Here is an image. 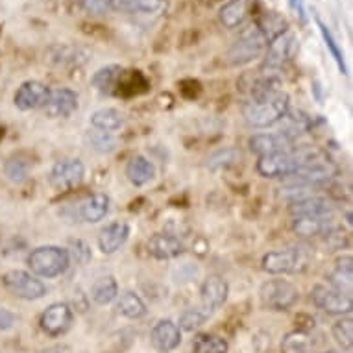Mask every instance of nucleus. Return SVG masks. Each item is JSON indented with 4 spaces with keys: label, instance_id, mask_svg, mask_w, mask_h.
<instances>
[{
    "label": "nucleus",
    "instance_id": "1",
    "mask_svg": "<svg viewBox=\"0 0 353 353\" xmlns=\"http://www.w3.org/2000/svg\"><path fill=\"white\" fill-rule=\"evenodd\" d=\"M290 99L285 91L250 99L243 105L244 121L252 128H268L283 121L285 115L289 113Z\"/></svg>",
    "mask_w": 353,
    "mask_h": 353
},
{
    "label": "nucleus",
    "instance_id": "2",
    "mask_svg": "<svg viewBox=\"0 0 353 353\" xmlns=\"http://www.w3.org/2000/svg\"><path fill=\"white\" fill-rule=\"evenodd\" d=\"M28 267L37 278H58L70 267L69 250L61 246H39L28 255Z\"/></svg>",
    "mask_w": 353,
    "mask_h": 353
},
{
    "label": "nucleus",
    "instance_id": "3",
    "mask_svg": "<svg viewBox=\"0 0 353 353\" xmlns=\"http://www.w3.org/2000/svg\"><path fill=\"white\" fill-rule=\"evenodd\" d=\"M268 43H270V39L267 37V34L257 24H254L252 28L244 30L241 37L230 47L226 54L228 65L241 67V65L254 61L259 56H263V52L267 50Z\"/></svg>",
    "mask_w": 353,
    "mask_h": 353
},
{
    "label": "nucleus",
    "instance_id": "4",
    "mask_svg": "<svg viewBox=\"0 0 353 353\" xmlns=\"http://www.w3.org/2000/svg\"><path fill=\"white\" fill-rule=\"evenodd\" d=\"M316 152L313 150H290L279 152V154H270V156H261L259 161H257V172L263 178H270V180H276V178H290Z\"/></svg>",
    "mask_w": 353,
    "mask_h": 353
},
{
    "label": "nucleus",
    "instance_id": "5",
    "mask_svg": "<svg viewBox=\"0 0 353 353\" xmlns=\"http://www.w3.org/2000/svg\"><path fill=\"white\" fill-rule=\"evenodd\" d=\"M110 213V196L104 192H94L85 200H81L78 205H67L63 211H59V216H63L65 222L74 224V222H87V224H97L105 219Z\"/></svg>",
    "mask_w": 353,
    "mask_h": 353
},
{
    "label": "nucleus",
    "instance_id": "6",
    "mask_svg": "<svg viewBox=\"0 0 353 353\" xmlns=\"http://www.w3.org/2000/svg\"><path fill=\"white\" fill-rule=\"evenodd\" d=\"M259 296L263 307H267L268 311L281 313V311H289L290 307H294L300 298V292L287 279H270L261 285Z\"/></svg>",
    "mask_w": 353,
    "mask_h": 353
},
{
    "label": "nucleus",
    "instance_id": "7",
    "mask_svg": "<svg viewBox=\"0 0 353 353\" xmlns=\"http://www.w3.org/2000/svg\"><path fill=\"white\" fill-rule=\"evenodd\" d=\"M309 263V254L303 248H287L268 252L263 257V270L272 276L301 272Z\"/></svg>",
    "mask_w": 353,
    "mask_h": 353
},
{
    "label": "nucleus",
    "instance_id": "8",
    "mask_svg": "<svg viewBox=\"0 0 353 353\" xmlns=\"http://www.w3.org/2000/svg\"><path fill=\"white\" fill-rule=\"evenodd\" d=\"M298 50V39L296 35L289 30H285L279 35H276L267 47V56H265V63H263V70L267 72H276L283 67L285 63H289L290 59L296 56Z\"/></svg>",
    "mask_w": 353,
    "mask_h": 353
},
{
    "label": "nucleus",
    "instance_id": "9",
    "mask_svg": "<svg viewBox=\"0 0 353 353\" xmlns=\"http://www.w3.org/2000/svg\"><path fill=\"white\" fill-rule=\"evenodd\" d=\"M2 283L13 296H17L21 300H41L47 294V285L26 270H10L4 274Z\"/></svg>",
    "mask_w": 353,
    "mask_h": 353
},
{
    "label": "nucleus",
    "instance_id": "10",
    "mask_svg": "<svg viewBox=\"0 0 353 353\" xmlns=\"http://www.w3.org/2000/svg\"><path fill=\"white\" fill-rule=\"evenodd\" d=\"M311 298H313L314 305L327 314L344 316V314H350L353 311L352 294L341 292L330 285H314Z\"/></svg>",
    "mask_w": 353,
    "mask_h": 353
},
{
    "label": "nucleus",
    "instance_id": "11",
    "mask_svg": "<svg viewBox=\"0 0 353 353\" xmlns=\"http://www.w3.org/2000/svg\"><path fill=\"white\" fill-rule=\"evenodd\" d=\"M85 178V167L80 159H61L50 170V185L59 192L72 191Z\"/></svg>",
    "mask_w": 353,
    "mask_h": 353
},
{
    "label": "nucleus",
    "instance_id": "12",
    "mask_svg": "<svg viewBox=\"0 0 353 353\" xmlns=\"http://www.w3.org/2000/svg\"><path fill=\"white\" fill-rule=\"evenodd\" d=\"M72 322H74V313L69 303H63V301L48 305L39 319L41 330L48 336L65 335L72 327Z\"/></svg>",
    "mask_w": 353,
    "mask_h": 353
},
{
    "label": "nucleus",
    "instance_id": "13",
    "mask_svg": "<svg viewBox=\"0 0 353 353\" xmlns=\"http://www.w3.org/2000/svg\"><path fill=\"white\" fill-rule=\"evenodd\" d=\"M78 110V93L67 87L50 89L47 104L43 105V111L48 119H67Z\"/></svg>",
    "mask_w": 353,
    "mask_h": 353
},
{
    "label": "nucleus",
    "instance_id": "14",
    "mask_svg": "<svg viewBox=\"0 0 353 353\" xmlns=\"http://www.w3.org/2000/svg\"><path fill=\"white\" fill-rule=\"evenodd\" d=\"M48 93H50V87L48 85L37 80H28L19 87L13 102L17 105V110L21 111L39 110V108L47 104Z\"/></svg>",
    "mask_w": 353,
    "mask_h": 353
},
{
    "label": "nucleus",
    "instance_id": "15",
    "mask_svg": "<svg viewBox=\"0 0 353 353\" xmlns=\"http://www.w3.org/2000/svg\"><path fill=\"white\" fill-rule=\"evenodd\" d=\"M255 6H257V0H230L220 8V23L228 30L241 28L254 15Z\"/></svg>",
    "mask_w": 353,
    "mask_h": 353
},
{
    "label": "nucleus",
    "instance_id": "16",
    "mask_svg": "<svg viewBox=\"0 0 353 353\" xmlns=\"http://www.w3.org/2000/svg\"><path fill=\"white\" fill-rule=\"evenodd\" d=\"M250 148L257 156H270L279 152L292 150V137L283 132H268V134H257L250 139Z\"/></svg>",
    "mask_w": 353,
    "mask_h": 353
},
{
    "label": "nucleus",
    "instance_id": "17",
    "mask_svg": "<svg viewBox=\"0 0 353 353\" xmlns=\"http://www.w3.org/2000/svg\"><path fill=\"white\" fill-rule=\"evenodd\" d=\"M152 346L157 352H174L181 344V330L172 320H159L150 331Z\"/></svg>",
    "mask_w": 353,
    "mask_h": 353
},
{
    "label": "nucleus",
    "instance_id": "18",
    "mask_svg": "<svg viewBox=\"0 0 353 353\" xmlns=\"http://www.w3.org/2000/svg\"><path fill=\"white\" fill-rule=\"evenodd\" d=\"M130 239V224L126 220H115L100 232L99 248L102 254L113 255L128 243Z\"/></svg>",
    "mask_w": 353,
    "mask_h": 353
},
{
    "label": "nucleus",
    "instance_id": "19",
    "mask_svg": "<svg viewBox=\"0 0 353 353\" xmlns=\"http://www.w3.org/2000/svg\"><path fill=\"white\" fill-rule=\"evenodd\" d=\"M228 294H230V287H228L226 279H222L220 276H209L200 289V300H202L200 305L214 313L226 303Z\"/></svg>",
    "mask_w": 353,
    "mask_h": 353
},
{
    "label": "nucleus",
    "instance_id": "20",
    "mask_svg": "<svg viewBox=\"0 0 353 353\" xmlns=\"http://www.w3.org/2000/svg\"><path fill=\"white\" fill-rule=\"evenodd\" d=\"M289 213L298 219V216H333L335 211L325 198L307 194L290 202Z\"/></svg>",
    "mask_w": 353,
    "mask_h": 353
},
{
    "label": "nucleus",
    "instance_id": "21",
    "mask_svg": "<svg viewBox=\"0 0 353 353\" xmlns=\"http://www.w3.org/2000/svg\"><path fill=\"white\" fill-rule=\"evenodd\" d=\"M183 250H185L183 243L178 237L170 235V233H156L148 241V254L159 261L180 257L183 254Z\"/></svg>",
    "mask_w": 353,
    "mask_h": 353
},
{
    "label": "nucleus",
    "instance_id": "22",
    "mask_svg": "<svg viewBox=\"0 0 353 353\" xmlns=\"http://www.w3.org/2000/svg\"><path fill=\"white\" fill-rule=\"evenodd\" d=\"M292 230L300 237L313 239L330 235L335 226H333V216H298L292 222Z\"/></svg>",
    "mask_w": 353,
    "mask_h": 353
},
{
    "label": "nucleus",
    "instance_id": "23",
    "mask_svg": "<svg viewBox=\"0 0 353 353\" xmlns=\"http://www.w3.org/2000/svg\"><path fill=\"white\" fill-rule=\"evenodd\" d=\"M126 178L135 187H145L156 178V167L145 156L132 157L126 165Z\"/></svg>",
    "mask_w": 353,
    "mask_h": 353
},
{
    "label": "nucleus",
    "instance_id": "24",
    "mask_svg": "<svg viewBox=\"0 0 353 353\" xmlns=\"http://www.w3.org/2000/svg\"><path fill=\"white\" fill-rule=\"evenodd\" d=\"M330 287L352 294V285H353V259L352 255H342L335 263L333 272L330 274Z\"/></svg>",
    "mask_w": 353,
    "mask_h": 353
},
{
    "label": "nucleus",
    "instance_id": "25",
    "mask_svg": "<svg viewBox=\"0 0 353 353\" xmlns=\"http://www.w3.org/2000/svg\"><path fill=\"white\" fill-rule=\"evenodd\" d=\"M113 12L132 13V15H152L165 8V0H110Z\"/></svg>",
    "mask_w": 353,
    "mask_h": 353
},
{
    "label": "nucleus",
    "instance_id": "26",
    "mask_svg": "<svg viewBox=\"0 0 353 353\" xmlns=\"http://www.w3.org/2000/svg\"><path fill=\"white\" fill-rule=\"evenodd\" d=\"M89 122H91V126L94 130L115 134V132H119L124 126V115L119 110H115V108H100V110H97L91 115Z\"/></svg>",
    "mask_w": 353,
    "mask_h": 353
},
{
    "label": "nucleus",
    "instance_id": "27",
    "mask_svg": "<svg viewBox=\"0 0 353 353\" xmlns=\"http://www.w3.org/2000/svg\"><path fill=\"white\" fill-rule=\"evenodd\" d=\"M117 298H119V283L113 276L99 278L91 287V300L97 305H110Z\"/></svg>",
    "mask_w": 353,
    "mask_h": 353
},
{
    "label": "nucleus",
    "instance_id": "28",
    "mask_svg": "<svg viewBox=\"0 0 353 353\" xmlns=\"http://www.w3.org/2000/svg\"><path fill=\"white\" fill-rule=\"evenodd\" d=\"M117 309L122 316H126L130 320H137L143 319L146 314V303L143 301L139 294H135L132 290L128 292H122L119 301H117Z\"/></svg>",
    "mask_w": 353,
    "mask_h": 353
},
{
    "label": "nucleus",
    "instance_id": "29",
    "mask_svg": "<svg viewBox=\"0 0 353 353\" xmlns=\"http://www.w3.org/2000/svg\"><path fill=\"white\" fill-rule=\"evenodd\" d=\"M314 347V341L311 333L303 330L290 331L281 341V352L283 353H309Z\"/></svg>",
    "mask_w": 353,
    "mask_h": 353
},
{
    "label": "nucleus",
    "instance_id": "30",
    "mask_svg": "<svg viewBox=\"0 0 353 353\" xmlns=\"http://www.w3.org/2000/svg\"><path fill=\"white\" fill-rule=\"evenodd\" d=\"M85 145L91 148V150L99 152V154H111V152L117 150L119 146V141H117L115 134H110V132H102V130H89L85 132Z\"/></svg>",
    "mask_w": 353,
    "mask_h": 353
},
{
    "label": "nucleus",
    "instance_id": "31",
    "mask_svg": "<svg viewBox=\"0 0 353 353\" xmlns=\"http://www.w3.org/2000/svg\"><path fill=\"white\" fill-rule=\"evenodd\" d=\"M122 76V67L121 65H108V67H102L94 72L93 76V85L97 91L100 93H111L115 85L119 83Z\"/></svg>",
    "mask_w": 353,
    "mask_h": 353
},
{
    "label": "nucleus",
    "instance_id": "32",
    "mask_svg": "<svg viewBox=\"0 0 353 353\" xmlns=\"http://www.w3.org/2000/svg\"><path fill=\"white\" fill-rule=\"evenodd\" d=\"M211 314L213 313H211L209 309H205L203 305L189 307V309H185V311L181 313L180 320H178V327L192 333V331L200 330V327H202L209 319H211Z\"/></svg>",
    "mask_w": 353,
    "mask_h": 353
},
{
    "label": "nucleus",
    "instance_id": "33",
    "mask_svg": "<svg viewBox=\"0 0 353 353\" xmlns=\"http://www.w3.org/2000/svg\"><path fill=\"white\" fill-rule=\"evenodd\" d=\"M194 353H228L230 344L224 336L219 335H198L192 342Z\"/></svg>",
    "mask_w": 353,
    "mask_h": 353
},
{
    "label": "nucleus",
    "instance_id": "34",
    "mask_svg": "<svg viewBox=\"0 0 353 353\" xmlns=\"http://www.w3.org/2000/svg\"><path fill=\"white\" fill-rule=\"evenodd\" d=\"M331 335L336 341V344L344 350V352H352L353 346V322L352 319H341L336 320L333 327H331Z\"/></svg>",
    "mask_w": 353,
    "mask_h": 353
},
{
    "label": "nucleus",
    "instance_id": "35",
    "mask_svg": "<svg viewBox=\"0 0 353 353\" xmlns=\"http://www.w3.org/2000/svg\"><path fill=\"white\" fill-rule=\"evenodd\" d=\"M4 170H6L8 180L13 181V183H23V181L28 180V163L23 161V159H19V157L10 159V161L6 163V168H4Z\"/></svg>",
    "mask_w": 353,
    "mask_h": 353
},
{
    "label": "nucleus",
    "instance_id": "36",
    "mask_svg": "<svg viewBox=\"0 0 353 353\" xmlns=\"http://www.w3.org/2000/svg\"><path fill=\"white\" fill-rule=\"evenodd\" d=\"M241 157V152H237L235 148H226V150H219L216 154L209 157L208 167L211 170H220V168H228L232 167L233 163L237 161Z\"/></svg>",
    "mask_w": 353,
    "mask_h": 353
},
{
    "label": "nucleus",
    "instance_id": "37",
    "mask_svg": "<svg viewBox=\"0 0 353 353\" xmlns=\"http://www.w3.org/2000/svg\"><path fill=\"white\" fill-rule=\"evenodd\" d=\"M70 250H72V254L69 252L70 259L74 257L76 263H80V265H85L87 261L91 259V248L83 241H72L70 243Z\"/></svg>",
    "mask_w": 353,
    "mask_h": 353
},
{
    "label": "nucleus",
    "instance_id": "38",
    "mask_svg": "<svg viewBox=\"0 0 353 353\" xmlns=\"http://www.w3.org/2000/svg\"><path fill=\"white\" fill-rule=\"evenodd\" d=\"M81 6L91 15H104L111 10L110 0H81Z\"/></svg>",
    "mask_w": 353,
    "mask_h": 353
},
{
    "label": "nucleus",
    "instance_id": "39",
    "mask_svg": "<svg viewBox=\"0 0 353 353\" xmlns=\"http://www.w3.org/2000/svg\"><path fill=\"white\" fill-rule=\"evenodd\" d=\"M319 24H320V32H322V35H324L325 45L330 47L331 54L335 56V59L339 61V63H341V67H344V65H342V54H341V50H339V47H336V43H335V39H333V35H331V32L327 30V26H325L324 23H320V21H319Z\"/></svg>",
    "mask_w": 353,
    "mask_h": 353
},
{
    "label": "nucleus",
    "instance_id": "40",
    "mask_svg": "<svg viewBox=\"0 0 353 353\" xmlns=\"http://www.w3.org/2000/svg\"><path fill=\"white\" fill-rule=\"evenodd\" d=\"M17 322V316L15 313H12L6 307H0V331L12 330L13 325Z\"/></svg>",
    "mask_w": 353,
    "mask_h": 353
},
{
    "label": "nucleus",
    "instance_id": "41",
    "mask_svg": "<svg viewBox=\"0 0 353 353\" xmlns=\"http://www.w3.org/2000/svg\"><path fill=\"white\" fill-rule=\"evenodd\" d=\"M39 353H72V350H70V346H67V344H56V346L47 347V350H43V352Z\"/></svg>",
    "mask_w": 353,
    "mask_h": 353
},
{
    "label": "nucleus",
    "instance_id": "42",
    "mask_svg": "<svg viewBox=\"0 0 353 353\" xmlns=\"http://www.w3.org/2000/svg\"><path fill=\"white\" fill-rule=\"evenodd\" d=\"M322 353H336V352H333V350H327V352H322Z\"/></svg>",
    "mask_w": 353,
    "mask_h": 353
}]
</instances>
